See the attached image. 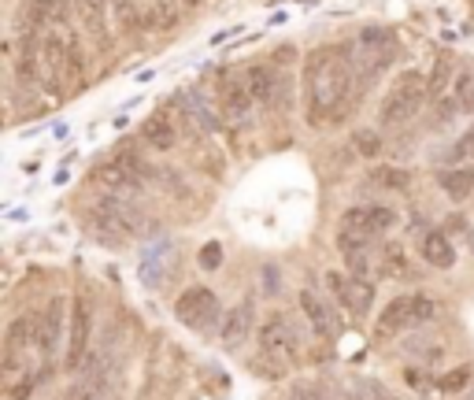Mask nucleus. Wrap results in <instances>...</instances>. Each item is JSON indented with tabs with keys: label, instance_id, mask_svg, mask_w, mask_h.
I'll use <instances>...</instances> for the list:
<instances>
[{
	"label": "nucleus",
	"instance_id": "nucleus-1",
	"mask_svg": "<svg viewBox=\"0 0 474 400\" xmlns=\"http://www.w3.org/2000/svg\"><path fill=\"white\" fill-rule=\"evenodd\" d=\"M353 52L338 45H319L304 59V90H307V119L312 126H326L345 119L360 97L353 93Z\"/></svg>",
	"mask_w": 474,
	"mask_h": 400
},
{
	"label": "nucleus",
	"instance_id": "nucleus-2",
	"mask_svg": "<svg viewBox=\"0 0 474 400\" xmlns=\"http://www.w3.org/2000/svg\"><path fill=\"white\" fill-rule=\"evenodd\" d=\"M397 59V37L389 34L385 27H367L360 30L356 45H353V78L360 82L356 86V97L360 90L375 86V78Z\"/></svg>",
	"mask_w": 474,
	"mask_h": 400
},
{
	"label": "nucleus",
	"instance_id": "nucleus-3",
	"mask_svg": "<svg viewBox=\"0 0 474 400\" xmlns=\"http://www.w3.org/2000/svg\"><path fill=\"white\" fill-rule=\"evenodd\" d=\"M426 100H430V82L419 71H404L393 86H389V93L382 100V112H378V122L382 126H404L423 112Z\"/></svg>",
	"mask_w": 474,
	"mask_h": 400
},
{
	"label": "nucleus",
	"instance_id": "nucleus-4",
	"mask_svg": "<svg viewBox=\"0 0 474 400\" xmlns=\"http://www.w3.org/2000/svg\"><path fill=\"white\" fill-rule=\"evenodd\" d=\"M438 315V301L426 297V293H411V297H397L389 301L385 311L378 315V338H397L404 330H416L423 323H430Z\"/></svg>",
	"mask_w": 474,
	"mask_h": 400
},
{
	"label": "nucleus",
	"instance_id": "nucleus-5",
	"mask_svg": "<svg viewBox=\"0 0 474 400\" xmlns=\"http://www.w3.org/2000/svg\"><path fill=\"white\" fill-rule=\"evenodd\" d=\"M175 315L178 319L190 326V330H197V333H208V330H215L219 326V319H222V308H219V297L208 289V286H190L178 297V304H175Z\"/></svg>",
	"mask_w": 474,
	"mask_h": 400
},
{
	"label": "nucleus",
	"instance_id": "nucleus-6",
	"mask_svg": "<svg viewBox=\"0 0 474 400\" xmlns=\"http://www.w3.org/2000/svg\"><path fill=\"white\" fill-rule=\"evenodd\" d=\"M41 345V333H37V319H15L8 326V341H4V374L15 378L30 364V349Z\"/></svg>",
	"mask_w": 474,
	"mask_h": 400
},
{
	"label": "nucleus",
	"instance_id": "nucleus-7",
	"mask_svg": "<svg viewBox=\"0 0 474 400\" xmlns=\"http://www.w3.org/2000/svg\"><path fill=\"white\" fill-rule=\"evenodd\" d=\"M260 345H263V356L275 364H293L297 360V333L285 323V315H275V319H267V326L260 330Z\"/></svg>",
	"mask_w": 474,
	"mask_h": 400
},
{
	"label": "nucleus",
	"instance_id": "nucleus-8",
	"mask_svg": "<svg viewBox=\"0 0 474 400\" xmlns=\"http://www.w3.org/2000/svg\"><path fill=\"white\" fill-rule=\"evenodd\" d=\"M93 182L100 185V193H112V197H127L134 200L137 189H141V178L130 171L122 160H112V163H100L93 171Z\"/></svg>",
	"mask_w": 474,
	"mask_h": 400
},
{
	"label": "nucleus",
	"instance_id": "nucleus-9",
	"mask_svg": "<svg viewBox=\"0 0 474 400\" xmlns=\"http://www.w3.org/2000/svg\"><path fill=\"white\" fill-rule=\"evenodd\" d=\"M71 71V56H67V41L64 37H41V78L52 93L64 86V75Z\"/></svg>",
	"mask_w": 474,
	"mask_h": 400
},
{
	"label": "nucleus",
	"instance_id": "nucleus-10",
	"mask_svg": "<svg viewBox=\"0 0 474 400\" xmlns=\"http://www.w3.org/2000/svg\"><path fill=\"white\" fill-rule=\"evenodd\" d=\"M86 345H89V308L86 301H78L71 308V341H67V371H78L86 364Z\"/></svg>",
	"mask_w": 474,
	"mask_h": 400
},
{
	"label": "nucleus",
	"instance_id": "nucleus-11",
	"mask_svg": "<svg viewBox=\"0 0 474 400\" xmlns=\"http://www.w3.org/2000/svg\"><path fill=\"white\" fill-rule=\"evenodd\" d=\"M219 90H222V112L226 119H249V108H253V90H249V82H241L234 75H219Z\"/></svg>",
	"mask_w": 474,
	"mask_h": 400
},
{
	"label": "nucleus",
	"instance_id": "nucleus-12",
	"mask_svg": "<svg viewBox=\"0 0 474 400\" xmlns=\"http://www.w3.org/2000/svg\"><path fill=\"white\" fill-rule=\"evenodd\" d=\"M253 323H256V308L249 304V301H245V304H237L234 311H226L222 315V345L226 349H237L245 338H249V333H253Z\"/></svg>",
	"mask_w": 474,
	"mask_h": 400
},
{
	"label": "nucleus",
	"instance_id": "nucleus-13",
	"mask_svg": "<svg viewBox=\"0 0 474 400\" xmlns=\"http://www.w3.org/2000/svg\"><path fill=\"white\" fill-rule=\"evenodd\" d=\"M37 333H41V352L52 356L56 345H59V333H64V301H49V308L41 311V319H37Z\"/></svg>",
	"mask_w": 474,
	"mask_h": 400
},
{
	"label": "nucleus",
	"instance_id": "nucleus-14",
	"mask_svg": "<svg viewBox=\"0 0 474 400\" xmlns=\"http://www.w3.org/2000/svg\"><path fill=\"white\" fill-rule=\"evenodd\" d=\"M419 252H423V260H426L430 267L448 271L452 263H456V248H452L448 234H426L423 245H419Z\"/></svg>",
	"mask_w": 474,
	"mask_h": 400
},
{
	"label": "nucleus",
	"instance_id": "nucleus-15",
	"mask_svg": "<svg viewBox=\"0 0 474 400\" xmlns=\"http://www.w3.org/2000/svg\"><path fill=\"white\" fill-rule=\"evenodd\" d=\"M86 230H89V234L100 241V245H122V241H127L130 234H127V230H122L115 219H108L105 212H97V208H93V212L86 216Z\"/></svg>",
	"mask_w": 474,
	"mask_h": 400
},
{
	"label": "nucleus",
	"instance_id": "nucleus-16",
	"mask_svg": "<svg viewBox=\"0 0 474 400\" xmlns=\"http://www.w3.org/2000/svg\"><path fill=\"white\" fill-rule=\"evenodd\" d=\"M300 311L307 315V319H312V326H315V333H322V338H326V333H334L338 330V319H334V311H330L319 297H315V293H300Z\"/></svg>",
	"mask_w": 474,
	"mask_h": 400
},
{
	"label": "nucleus",
	"instance_id": "nucleus-17",
	"mask_svg": "<svg viewBox=\"0 0 474 400\" xmlns=\"http://www.w3.org/2000/svg\"><path fill=\"white\" fill-rule=\"evenodd\" d=\"M378 275H382V278H408V252H404V245H397V241L382 245Z\"/></svg>",
	"mask_w": 474,
	"mask_h": 400
},
{
	"label": "nucleus",
	"instance_id": "nucleus-18",
	"mask_svg": "<svg viewBox=\"0 0 474 400\" xmlns=\"http://www.w3.org/2000/svg\"><path fill=\"white\" fill-rule=\"evenodd\" d=\"M249 90H253V100L256 104H271L275 100V93H278V86H275V71L267 67V63H256V67H249Z\"/></svg>",
	"mask_w": 474,
	"mask_h": 400
},
{
	"label": "nucleus",
	"instance_id": "nucleus-19",
	"mask_svg": "<svg viewBox=\"0 0 474 400\" xmlns=\"http://www.w3.org/2000/svg\"><path fill=\"white\" fill-rule=\"evenodd\" d=\"M78 19L86 23V30L100 41H108V23H105V0H74Z\"/></svg>",
	"mask_w": 474,
	"mask_h": 400
},
{
	"label": "nucleus",
	"instance_id": "nucleus-20",
	"mask_svg": "<svg viewBox=\"0 0 474 400\" xmlns=\"http://www.w3.org/2000/svg\"><path fill=\"white\" fill-rule=\"evenodd\" d=\"M441 189L452 200H467L474 193V167H456V171L441 175Z\"/></svg>",
	"mask_w": 474,
	"mask_h": 400
},
{
	"label": "nucleus",
	"instance_id": "nucleus-21",
	"mask_svg": "<svg viewBox=\"0 0 474 400\" xmlns=\"http://www.w3.org/2000/svg\"><path fill=\"white\" fill-rule=\"evenodd\" d=\"M145 141L152 145V149H159V153H171L175 141H178V130L163 115H156V119L145 122Z\"/></svg>",
	"mask_w": 474,
	"mask_h": 400
},
{
	"label": "nucleus",
	"instance_id": "nucleus-22",
	"mask_svg": "<svg viewBox=\"0 0 474 400\" xmlns=\"http://www.w3.org/2000/svg\"><path fill=\"white\" fill-rule=\"evenodd\" d=\"M185 108L193 112V119L200 122V130H219V115H215V108L208 100H204L200 93H190L185 97Z\"/></svg>",
	"mask_w": 474,
	"mask_h": 400
},
{
	"label": "nucleus",
	"instance_id": "nucleus-23",
	"mask_svg": "<svg viewBox=\"0 0 474 400\" xmlns=\"http://www.w3.org/2000/svg\"><path fill=\"white\" fill-rule=\"evenodd\" d=\"M353 145H356V156H363V160H378L382 156V134L370 130V126H363V130L353 134Z\"/></svg>",
	"mask_w": 474,
	"mask_h": 400
},
{
	"label": "nucleus",
	"instance_id": "nucleus-24",
	"mask_svg": "<svg viewBox=\"0 0 474 400\" xmlns=\"http://www.w3.org/2000/svg\"><path fill=\"white\" fill-rule=\"evenodd\" d=\"M370 182L385 185V189H408L411 185V175L400 171V167H375V171H370Z\"/></svg>",
	"mask_w": 474,
	"mask_h": 400
},
{
	"label": "nucleus",
	"instance_id": "nucleus-25",
	"mask_svg": "<svg viewBox=\"0 0 474 400\" xmlns=\"http://www.w3.org/2000/svg\"><path fill=\"white\" fill-rule=\"evenodd\" d=\"M452 75H456V67H452V59H448V56H441V59L434 63V75H430V97H434V100H438V97H445Z\"/></svg>",
	"mask_w": 474,
	"mask_h": 400
},
{
	"label": "nucleus",
	"instance_id": "nucleus-26",
	"mask_svg": "<svg viewBox=\"0 0 474 400\" xmlns=\"http://www.w3.org/2000/svg\"><path fill=\"white\" fill-rule=\"evenodd\" d=\"M452 97H456L460 112H474V75H470V71H460V78H456V90H452Z\"/></svg>",
	"mask_w": 474,
	"mask_h": 400
},
{
	"label": "nucleus",
	"instance_id": "nucleus-27",
	"mask_svg": "<svg viewBox=\"0 0 474 400\" xmlns=\"http://www.w3.org/2000/svg\"><path fill=\"white\" fill-rule=\"evenodd\" d=\"M37 4H41V15H45V23H67L71 0H37Z\"/></svg>",
	"mask_w": 474,
	"mask_h": 400
},
{
	"label": "nucleus",
	"instance_id": "nucleus-28",
	"mask_svg": "<svg viewBox=\"0 0 474 400\" xmlns=\"http://www.w3.org/2000/svg\"><path fill=\"white\" fill-rule=\"evenodd\" d=\"M353 400H389L385 396V389L378 386V382H370V378H356L353 382V393H348Z\"/></svg>",
	"mask_w": 474,
	"mask_h": 400
},
{
	"label": "nucleus",
	"instance_id": "nucleus-29",
	"mask_svg": "<svg viewBox=\"0 0 474 400\" xmlns=\"http://www.w3.org/2000/svg\"><path fill=\"white\" fill-rule=\"evenodd\" d=\"M404 349H408V352H416V356H419V360H423V364H430V360H438V356L445 352V349H441V345H434V341H423V338H419V333H416V338H411V341H404Z\"/></svg>",
	"mask_w": 474,
	"mask_h": 400
},
{
	"label": "nucleus",
	"instance_id": "nucleus-30",
	"mask_svg": "<svg viewBox=\"0 0 474 400\" xmlns=\"http://www.w3.org/2000/svg\"><path fill=\"white\" fill-rule=\"evenodd\" d=\"M467 382H470V371H467V367H456V371L441 374L438 389H441V393H460V389H467Z\"/></svg>",
	"mask_w": 474,
	"mask_h": 400
},
{
	"label": "nucleus",
	"instance_id": "nucleus-31",
	"mask_svg": "<svg viewBox=\"0 0 474 400\" xmlns=\"http://www.w3.org/2000/svg\"><path fill=\"white\" fill-rule=\"evenodd\" d=\"M367 216H370V223H375L378 234H385V230L397 226V212H393V208H367Z\"/></svg>",
	"mask_w": 474,
	"mask_h": 400
},
{
	"label": "nucleus",
	"instance_id": "nucleus-32",
	"mask_svg": "<svg viewBox=\"0 0 474 400\" xmlns=\"http://www.w3.org/2000/svg\"><path fill=\"white\" fill-rule=\"evenodd\" d=\"M200 267L204 271H219L222 267V245L219 241H208L200 248Z\"/></svg>",
	"mask_w": 474,
	"mask_h": 400
},
{
	"label": "nucleus",
	"instance_id": "nucleus-33",
	"mask_svg": "<svg viewBox=\"0 0 474 400\" xmlns=\"http://www.w3.org/2000/svg\"><path fill=\"white\" fill-rule=\"evenodd\" d=\"M263 289L278 293V267H263Z\"/></svg>",
	"mask_w": 474,
	"mask_h": 400
},
{
	"label": "nucleus",
	"instance_id": "nucleus-34",
	"mask_svg": "<svg viewBox=\"0 0 474 400\" xmlns=\"http://www.w3.org/2000/svg\"><path fill=\"white\" fill-rule=\"evenodd\" d=\"M307 400H338V393H330L326 386H312V389H304Z\"/></svg>",
	"mask_w": 474,
	"mask_h": 400
},
{
	"label": "nucleus",
	"instance_id": "nucleus-35",
	"mask_svg": "<svg viewBox=\"0 0 474 400\" xmlns=\"http://www.w3.org/2000/svg\"><path fill=\"white\" fill-rule=\"evenodd\" d=\"M34 393V378H27V382H19L15 389H12V400H27Z\"/></svg>",
	"mask_w": 474,
	"mask_h": 400
},
{
	"label": "nucleus",
	"instance_id": "nucleus-36",
	"mask_svg": "<svg viewBox=\"0 0 474 400\" xmlns=\"http://www.w3.org/2000/svg\"><path fill=\"white\" fill-rule=\"evenodd\" d=\"M404 378H408L411 386H423V382H426V374H423V371H416V367H408V371H404Z\"/></svg>",
	"mask_w": 474,
	"mask_h": 400
},
{
	"label": "nucleus",
	"instance_id": "nucleus-37",
	"mask_svg": "<svg viewBox=\"0 0 474 400\" xmlns=\"http://www.w3.org/2000/svg\"><path fill=\"white\" fill-rule=\"evenodd\" d=\"M285 400H307V393H304V389H293V393L285 396Z\"/></svg>",
	"mask_w": 474,
	"mask_h": 400
},
{
	"label": "nucleus",
	"instance_id": "nucleus-38",
	"mask_svg": "<svg viewBox=\"0 0 474 400\" xmlns=\"http://www.w3.org/2000/svg\"><path fill=\"white\" fill-rule=\"evenodd\" d=\"M182 4H185V8H197V4H200V0H182Z\"/></svg>",
	"mask_w": 474,
	"mask_h": 400
},
{
	"label": "nucleus",
	"instance_id": "nucleus-39",
	"mask_svg": "<svg viewBox=\"0 0 474 400\" xmlns=\"http://www.w3.org/2000/svg\"><path fill=\"white\" fill-rule=\"evenodd\" d=\"M470 252H474V234H470Z\"/></svg>",
	"mask_w": 474,
	"mask_h": 400
},
{
	"label": "nucleus",
	"instance_id": "nucleus-40",
	"mask_svg": "<svg viewBox=\"0 0 474 400\" xmlns=\"http://www.w3.org/2000/svg\"><path fill=\"white\" fill-rule=\"evenodd\" d=\"M389 400H393V396H389Z\"/></svg>",
	"mask_w": 474,
	"mask_h": 400
}]
</instances>
